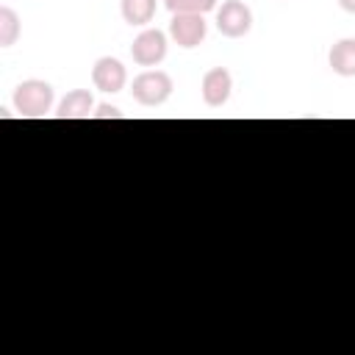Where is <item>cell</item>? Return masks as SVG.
Returning a JSON list of instances; mask_svg holds the SVG:
<instances>
[{"label": "cell", "mask_w": 355, "mask_h": 355, "mask_svg": "<svg viewBox=\"0 0 355 355\" xmlns=\"http://www.w3.org/2000/svg\"><path fill=\"white\" fill-rule=\"evenodd\" d=\"M327 64L336 75L355 78V39H338L327 53Z\"/></svg>", "instance_id": "obj_9"}, {"label": "cell", "mask_w": 355, "mask_h": 355, "mask_svg": "<svg viewBox=\"0 0 355 355\" xmlns=\"http://www.w3.org/2000/svg\"><path fill=\"white\" fill-rule=\"evenodd\" d=\"M119 11L128 25H147L155 17V0H122Z\"/></svg>", "instance_id": "obj_10"}, {"label": "cell", "mask_w": 355, "mask_h": 355, "mask_svg": "<svg viewBox=\"0 0 355 355\" xmlns=\"http://www.w3.org/2000/svg\"><path fill=\"white\" fill-rule=\"evenodd\" d=\"M125 80H128V72H125V67H122L119 58L103 55V58L94 61V67H92V83L100 92H111V94L114 92H122Z\"/></svg>", "instance_id": "obj_6"}, {"label": "cell", "mask_w": 355, "mask_h": 355, "mask_svg": "<svg viewBox=\"0 0 355 355\" xmlns=\"http://www.w3.org/2000/svg\"><path fill=\"white\" fill-rule=\"evenodd\" d=\"M205 19L202 14H172V22H169V36L175 39V44L191 50L197 47L202 39H205Z\"/></svg>", "instance_id": "obj_5"}, {"label": "cell", "mask_w": 355, "mask_h": 355, "mask_svg": "<svg viewBox=\"0 0 355 355\" xmlns=\"http://www.w3.org/2000/svg\"><path fill=\"white\" fill-rule=\"evenodd\" d=\"M92 116H94V119H119L122 114H119V108H114V105L103 103V105H97V111H94Z\"/></svg>", "instance_id": "obj_13"}, {"label": "cell", "mask_w": 355, "mask_h": 355, "mask_svg": "<svg viewBox=\"0 0 355 355\" xmlns=\"http://www.w3.org/2000/svg\"><path fill=\"white\" fill-rule=\"evenodd\" d=\"M17 36H19V17L8 6H3L0 8V47H11Z\"/></svg>", "instance_id": "obj_11"}, {"label": "cell", "mask_w": 355, "mask_h": 355, "mask_svg": "<svg viewBox=\"0 0 355 355\" xmlns=\"http://www.w3.org/2000/svg\"><path fill=\"white\" fill-rule=\"evenodd\" d=\"M216 28L227 39H239V36L250 33V28H252V11H250V6L241 3V0H225L222 8L216 11Z\"/></svg>", "instance_id": "obj_3"}, {"label": "cell", "mask_w": 355, "mask_h": 355, "mask_svg": "<svg viewBox=\"0 0 355 355\" xmlns=\"http://www.w3.org/2000/svg\"><path fill=\"white\" fill-rule=\"evenodd\" d=\"M172 14H208L216 8V0H164Z\"/></svg>", "instance_id": "obj_12"}, {"label": "cell", "mask_w": 355, "mask_h": 355, "mask_svg": "<svg viewBox=\"0 0 355 355\" xmlns=\"http://www.w3.org/2000/svg\"><path fill=\"white\" fill-rule=\"evenodd\" d=\"M130 94L141 105H161L172 94V78L166 72H161V69H144L141 75L133 78Z\"/></svg>", "instance_id": "obj_2"}, {"label": "cell", "mask_w": 355, "mask_h": 355, "mask_svg": "<svg viewBox=\"0 0 355 355\" xmlns=\"http://www.w3.org/2000/svg\"><path fill=\"white\" fill-rule=\"evenodd\" d=\"M14 108L19 116H28V119L47 116L53 108V86L47 80H36V78L22 80L14 89Z\"/></svg>", "instance_id": "obj_1"}, {"label": "cell", "mask_w": 355, "mask_h": 355, "mask_svg": "<svg viewBox=\"0 0 355 355\" xmlns=\"http://www.w3.org/2000/svg\"><path fill=\"white\" fill-rule=\"evenodd\" d=\"M338 6H341L347 14H355V0H338Z\"/></svg>", "instance_id": "obj_14"}, {"label": "cell", "mask_w": 355, "mask_h": 355, "mask_svg": "<svg viewBox=\"0 0 355 355\" xmlns=\"http://www.w3.org/2000/svg\"><path fill=\"white\" fill-rule=\"evenodd\" d=\"M94 114V97L89 89H72L61 103L55 116L58 119H89Z\"/></svg>", "instance_id": "obj_8"}, {"label": "cell", "mask_w": 355, "mask_h": 355, "mask_svg": "<svg viewBox=\"0 0 355 355\" xmlns=\"http://www.w3.org/2000/svg\"><path fill=\"white\" fill-rule=\"evenodd\" d=\"M130 55H133V61L139 67H155V64H161L166 58V36H164V31H158V28L141 31L133 39V44H130Z\"/></svg>", "instance_id": "obj_4"}, {"label": "cell", "mask_w": 355, "mask_h": 355, "mask_svg": "<svg viewBox=\"0 0 355 355\" xmlns=\"http://www.w3.org/2000/svg\"><path fill=\"white\" fill-rule=\"evenodd\" d=\"M230 89H233V78H230V72L225 67H214V69H208L202 75L200 92H202L205 105H211V108L225 105L227 97H230Z\"/></svg>", "instance_id": "obj_7"}]
</instances>
